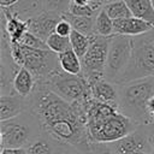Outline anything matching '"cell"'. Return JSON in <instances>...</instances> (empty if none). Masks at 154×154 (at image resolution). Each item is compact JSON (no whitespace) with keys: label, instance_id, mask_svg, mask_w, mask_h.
I'll list each match as a JSON object with an SVG mask.
<instances>
[{"label":"cell","instance_id":"obj_1","mask_svg":"<svg viewBox=\"0 0 154 154\" xmlns=\"http://www.w3.org/2000/svg\"><path fill=\"white\" fill-rule=\"evenodd\" d=\"M85 109L87 128L91 142L113 143L140 126L123 114L118 107L96 101L93 97L85 102Z\"/></svg>","mask_w":154,"mask_h":154},{"label":"cell","instance_id":"obj_2","mask_svg":"<svg viewBox=\"0 0 154 154\" xmlns=\"http://www.w3.org/2000/svg\"><path fill=\"white\" fill-rule=\"evenodd\" d=\"M119 111L132 119L137 125L152 124V116L147 105L154 96V77L134 79L118 84Z\"/></svg>","mask_w":154,"mask_h":154},{"label":"cell","instance_id":"obj_3","mask_svg":"<svg viewBox=\"0 0 154 154\" xmlns=\"http://www.w3.org/2000/svg\"><path fill=\"white\" fill-rule=\"evenodd\" d=\"M41 134L42 129L37 118L28 109L14 118L1 120V149L26 148Z\"/></svg>","mask_w":154,"mask_h":154},{"label":"cell","instance_id":"obj_4","mask_svg":"<svg viewBox=\"0 0 154 154\" xmlns=\"http://www.w3.org/2000/svg\"><path fill=\"white\" fill-rule=\"evenodd\" d=\"M11 55L18 66L28 69L36 81L45 79L51 72L59 69V57L51 49H38L22 43H11Z\"/></svg>","mask_w":154,"mask_h":154},{"label":"cell","instance_id":"obj_5","mask_svg":"<svg viewBox=\"0 0 154 154\" xmlns=\"http://www.w3.org/2000/svg\"><path fill=\"white\" fill-rule=\"evenodd\" d=\"M45 84L64 100L73 102H87L90 100L91 90L88 79L82 75H71L61 70V67L51 72L45 79L36 81Z\"/></svg>","mask_w":154,"mask_h":154},{"label":"cell","instance_id":"obj_6","mask_svg":"<svg viewBox=\"0 0 154 154\" xmlns=\"http://www.w3.org/2000/svg\"><path fill=\"white\" fill-rule=\"evenodd\" d=\"M132 40L131 61L119 84L134 79L154 77V29L146 34L132 36Z\"/></svg>","mask_w":154,"mask_h":154},{"label":"cell","instance_id":"obj_7","mask_svg":"<svg viewBox=\"0 0 154 154\" xmlns=\"http://www.w3.org/2000/svg\"><path fill=\"white\" fill-rule=\"evenodd\" d=\"M132 49H134L132 36L118 35V34L111 36L106 70H105L106 79L116 84L120 83L131 61Z\"/></svg>","mask_w":154,"mask_h":154},{"label":"cell","instance_id":"obj_8","mask_svg":"<svg viewBox=\"0 0 154 154\" xmlns=\"http://www.w3.org/2000/svg\"><path fill=\"white\" fill-rule=\"evenodd\" d=\"M109 37L93 35L90 36V46L87 53L81 58L82 73L88 79L89 84L96 79L105 78L107 54L109 47Z\"/></svg>","mask_w":154,"mask_h":154},{"label":"cell","instance_id":"obj_9","mask_svg":"<svg viewBox=\"0 0 154 154\" xmlns=\"http://www.w3.org/2000/svg\"><path fill=\"white\" fill-rule=\"evenodd\" d=\"M111 144L117 154H136L141 150H152L147 138L146 125L137 126L134 131Z\"/></svg>","mask_w":154,"mask_h":154},{"label":"cell","instance_id":"obj_10","mask_svg":"<svg viewBox=\"0 0 154 154\" xmlns=\"http://www.w3.org/2000/svg\"><path fill=\"white\" fill-rule=\"evenodd\" d=\"M60 19H61L60 14L43 11L40 14L28 19L29 31L36 35L37 37H40L41 40L47 41V38L53 32H55V26Z\"/></svg>","mask_w":154,"mask_h":154},{"label":"cell","instance_id":"obj_11","mask_svg":"<svg viewBox=\"0 0 154 154\" xmlns=\"http://www.w3.org/2000/svg\"><path fill=\"white\" fill-rule=\"evenodd\" d=\"M1 30L6 32L10 43H19L20 38L29 31L28 20L11 13L6 7H1Z\"/></svg>","mask_w":154,"mask_h":154},{"label":"cell","instance_id":"obj_12","mask_svg":"<svg viewBox=\"0 0 154 154\" xmlns=\"http://www.w3.org/2000/svg\"><path fill=\"white\" fill-rule=\"evenodd\" d=\"M28 109H29L28 97H23L17 93L0 96V120H7L14 118Z\"/></svg>","mask_w":154,"mask_h":154},{"label":"cell","instance_id":"obj_13","mask_svg":"<svg viewBox=\"0 0 154 154\" xmlns=\"http://www.w3.org/2000/svg\"><path fill=\"white\" fill-rule=\"evenodd\" d=\"M90 90L93 99H95L96 101L109 103L112 106L118 107V101H119L118 84L106 78H100L90 83Z\"/></svg>","mask_w":154,"mask_h":154},{"label":"cell","instance_id":"obj_14","mask_svg":"<svg viewBox=\"0 0 154 154\" xmlns=\"http://www.w3.org/2000/svg\"><path fill=\"white\" fill-rule=\"evenodd\" d=\"M113 25H114V34L126 35V36H138L154 29L153 24L132 16L129 18L116 19L113 20Z\"/></svg>","mask_w":154,"mask_h":154},{"label":"cell","instance_id":"obj_15","mask_svg":"<svg viewBox=\"0 0 154 154\" xmlns=\"http://www.w3.org/2000/svg\"><path fill=\"white\" fill-rule=\"evenodd\" d=\"M69 146L63 144L51 137L48 134L43 132L35 138L28 147L26 153L28 154H64Z\"/></svg>","mask_w":154,"mask_h":154},{"label":"cell","instance_id":"obj_16","mask_svg":"<svg viewBox=\"0 0 154 154\" xmlns=\"http://www.w3.org/2000/svg\"><path fill=\"white\" fill-rule=\"evenodd\" d=\"M6 8L24 20H28L45 11L43 0H18L14 5Z\"/></svg>","mask_w":154,"mask_h":154},{"label":"cell","instance_id":"obj_17","mask_svg":"<svg viewBox=\"0 0 154 154\" xmlns=\"http://www.w3.org/2000/svg\"><path fill=\"white\" fill-rule=\"evenodd\" d=\"M36 85V78L25 67L20 66L13 79V89L23 97H29Z\"/></svg>","mask_w":154,"mask_h":154},{"label":"cell","instance_id":"obj_18","mask_svg":"<svg viewBox=\"0 0 154 154\" xmlns=\"http://www.w3.org/2000/svg\"><path fill=\"white\" fill-rule=\"evenodd\" d=\"M61 18L66 19L73 30L82 32L87 36L95 35V17H85V16H75L70 12L61 14Z\"/></svg>","mask_w":154,"mask_h":154},{"label":"cell","instance_id":"obj_19","mask_svg":"<svg viewBox=\"0 0 154 154\" xmlns=\"http://www.w3.org/2000/svg\"><path fill=\"white\" fill-rule=\"evenodd\" d=\"M102 7L101 0H71L69 12L75 16L95 17Z\"/></svg>","mask_w":154,"mask_h":154},{"label":"cell","instance_id":"obj_20","mask_svg":"<svg viewBox=\"0 0 154 154\" xmlns=\"http://www.w3.org/2000/svg\"><path fill=\"white\" fill-rule=\"evenodd\" d=\"M132 17L143 19L154 25V6L152 0H125Z\"/></svg>","mask_w":154,"mask_h":154},{"label":"cell","instance_id":"obj_21","mask_svg":"<svg viewBox=\"0 0 154 154\" xmlns=\"http://www.w3.org/2000/svg\"><path fill=\"white\" fill-rule=\"evenodd\" d=\"M58 57L61 70L71 75H82V60L72 49H67Z\"/></svg>","mask_w":154,"mask_h":154},{"label":"cell","instance_id":"obj_22","mask_svg":"<svg viewBox=\"0 0 154 154\" xmlns=\"http://www.w3.org/2000/svg\"><path fill=\"white\" fill-rule=\"evenodd\" d=\"M95 35L106 36V37L114 35L113 19L107 14L103 7L95 16Z\"/></svg>","mask_w":154,"mask_h":154},{"label":"cell","instance_id":"obj_23","mask_svg":"<svg viewBox=\"0 0 154 154\" xmlns=\"http://www.w3.org/2000/svg\"><path fill=\"white\" fill-rule=\"evenodd\" d=\"M103 8L113 20L129 18L132 16L125 0H117V1H113L109 4H106V5H103Z\"/></svg>","mask_w":154,"mask_h":154},{"label":"cell","instance_id":"obj_24","mask_svg":"<svg viewBox=\"0 0 154 154\" xmlns=\"http://www.w3.org/2000/svg\"><path fill=\"white\" fill-rule=\"evenodd\" d=\"M70 42H71V49L79 58H82L87 53V51L90 46V36H87L82 32L72 30V32L70 35Z\"/></svg>","mask_w":154,"mask_h":154},{"label":"cell","instance_id":"obj_25","mask_svg":"<svg viewBox=\"0 0 154 154\" xmlns=\"http://www.w3.org/2000/svg\"><path fill=\"white\" fill-rule=\"evenodd\" d=\"M48 49H51L52 52L60 54L67 49H71V42H70V37H65V36H60L57 32H53L46 41Z\"/></svg>","mask_w":154,"mask_h":154},{"label":"cell","instance_id":"obj_26","mask_svg":"<svg viewBox=\"0 0 154 154\" xmlns=\"http://www.w3.org/2000/svg\"><path fill=\"white\" fill-rule=\"evenodd\" d=\"M70 4H71V0H43L45 11L57 13L60 16L69 12Z\"/></svg>","mask_w":154,"mask_h":154},{"label":"cell","instance_id":"obj_27","mask_svg":"<svg viewBox=\"0 0 154 154\" xmlns=\"http://www.w3.org/2000/svg\"><path fill=\"white\" fill-rule=\"evenodd\" d=\"M19 43L31 47V48H38V49H48V46L46 43V41L41 40L40 37H37L36 35H34L30 31H26L24 34V36L20 38Z\"/></svg>","mask_w":154,"mask_h":154},{"label":"cell","instance_id":"obj_28","mask_svg":"<svg viewBox=\"0 0 154 154\" xmlns=\"http://www.w3.org/2000/svg\"><path fill=\"white\" fill-rule=\"evenodd\" d=\"M91 153L93 154H117L111 143H91Z\"/></svg>","mask_w":154,"mask_h":154},{"label":"cell","instance_id":"obj_29","mask_svg":"<svg viewBox=\"0 0 154 154\" xmlns=\"http://www.w3.org/2000/svg\"><path fill=\"white\" fill-rule=\"evenodd\" d=\"M72 30H73V29H72L71 24H70L66 19H64V18H61V19L58 22L57 26H55V32H57L58 35L65 36V37H70Z\"/></svg>","mask_w":154,"mask_h":154},{"label":"cell","instance_id":"obj_30","mask_svg":"<svg viewBox=\"0 0 154 154\" xmlns=\"http://www.w3.org/2000/svg\"><path fill=\"white\" fill-rule=\"evenodd\" d=\"M146 131H147L148 143H149V146H150L152 152L154 153V124H148V125H146Z\"/></svg>","mask_w":154,"mask_h":154},{"label":"cell","instance_id":"obj_31","mask_svg":"<svg viewBox=\"0 0 154 154\" xmlns=\"http://www.w3.org/2000/svg\"><path fill=\"white\" fill-rule=\"evenodd\" d=\"M1 154H28L26 148H4Z\"/></svg>","mask_w":154,"mask_h":154},{"label":"cell","instance_id":"obj_32","mask_svg":"<svg viewBox=\"0 0 154 154\" xmlns=\"http://www.w3.org/2000/svg\"><path fill=\"white\" fill-rule=\"evenodd\" d=\"M64 154H89V153H84V152H82V150H78V149L75 148V147H70V146H69Z\"/></svg>","mask_w":154,"mask_h":154},{"label":"cell","instance_id":"obj_33","mask_svg":"<svg viewBox=\"0 0 154 154\" xmlns=\"http://www.w3.org/2000/svg\"><path fill=\"white\" fill-rule=\"evenodd\" d=\"M18 0H0V4H1V7H10L12 5H14Z\"/></svg>","mask_w":154,"mask_h":154},{"label":"cell","instance_id":"obj_34","mask_svg":"<svg viewBox=\"0 0 154 154\" xmlns=\"http://www.w3.org/2000/svg\"><path fill=\"white\" fill-rule=\"evenodd\" d=\"M147 108H148V112L150 113V116L154 113V96L150 97V100L148 101V105H147Z\"/></svg>","mask_w":154,"mask_h":154},{"label":"cell","instance_id":"obj_35","mask_svg":"<svg viewBox=\"0 0 154 154\" xmlns=\"http://www.w3.org/2000/svg\"><path fill=\"white\" fill-rule=\"evenodd\" d=\"M136 154H154L152 150H141V152H137Z\"/></svg>","mask_w":154,"mask_h":154},{"label":"cell","instance_id":"obj_36","mask_svg":"<svg viewBox=\"0 0 154 154\" xmlns=\"http://www.w3.org/2000/svg\"><path fill=\"white\" fill-rule=\"evenodd\" d=\"M101 1H102L103 5H106V4H109V2H113V1H117V0H101Z\"/></svg>","mask_w":154,"mask_h":154},{"label":"cell","instance_id":"obj_37","mask_svg":"<svg viewBox=\"0 0 154 154\" xmlns=\"http://www.w3.org/2000/svg\"><path fill=\"white\" fill-rule=\"evenodd\" d=\"M152 124H154V113L152 114Z\"/></svg>","mask_w":154,"mask_h":154},{"label":"cell","instance_id":"obj_38","mask_svg":"<svg viewBox=\"0 0 154 154\" xmlns=\"http://www.w3.org/2000/svg\"><path fill=\"white\" fill-rule=\"evenodd\" d=\"M152 4H153V6H154V0H152Z\"/></svg>","mask_w":154,"mask_h":154}]
</instances>
